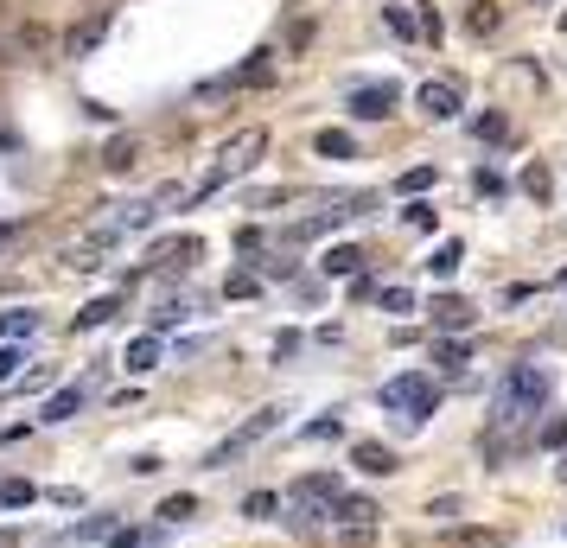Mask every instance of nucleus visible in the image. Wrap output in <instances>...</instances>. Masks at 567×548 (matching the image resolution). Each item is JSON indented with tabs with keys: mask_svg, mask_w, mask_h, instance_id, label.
<instances>
[{
	"mask_svg": "<svg viewBox=\"0 0 567 548\" xmlns=\"http://www.w3.org/2000/svg\"><path fill=\"white\" fill-rule=\"evenodd\" d=\"M561 32H567V13H561Z\"/></svg>",
	"mask_w": 567,
	"mask_h": 548,
	"instance_id": "58836bf2",
	"label": "nucleus"
},
{
	"mask_svg": "<svg viewBox=\"0 0 567 548\" xmlns=\"http://www.w3.org/2000/svg\"><path fill=\"white\" fill-rule=\"evenodd\" d=\"M115 306H122L115 294H109V300H90V306H83V313H77V332H96L102 319H115Z\"/></svg>",
	"mask_w": 567,
	"mask_h": 548,
	"instance_id": "a878e982",
	"label": "nucleus"
},
{
	"mask_svg": "<svg viewBox=\"0 0 567 548\" xmlns=\"http://www.w3.org/2000/svg\"><path fill=\"white\" fill-rule=\"evenodd\" d=\"M395 102H402L395 83H357V90H351V115H357V122H389Z\"/></svg>",
	"mask_w": 567,
	"mask_h": 548,
	"instance_id": "39448f33",
	"label": "nucleus"
},
{
	"mask_svg": "<svg viewBox=\"0 0 567 548\" xmlns=\"http://www.w3.org/2000/svg\"><path fill=\"white\" fill-rule=\"evenodd\" d=\"M102 39H109V7H96L90 20H77V26H71V39H64V58H90Z\"/></svg>",
	"mask_w": 567,
	"mask_h": 548,
	"instance_id": "0eeeda50",
	"label": "nucleus"
},
{
	"mask_svg": "<svg viewBox=\"0 0 567 548\" xmlns=\"http://www.w3.org/2000/svg\"><path fill=\"white\" fill-rule=\"evenodd\" d=\"M402 224H408V230H415V236H434V230H440V211H434V204H415V198H408V211H402Z\"/></svg>",
	"mask_w": 567,
	"mask_h": 548,
	"instance_id": "aec40b11",
	"label": "nucleus"
},
{
	"mask_svg": "<svg viewBox=\"0 0 567 548\" xmlns=\"http://www.w3.org/2000/svg\"><path fill=\"white\" fill-rule=\"evenodd\" d=\"M459 262H466V243H440V249H434V262H427V268H434L440 281H453V274H459Z\"/></svg>",
	"mask_w": 567,
	"mask_h": 548,
	"instance_id": "5701e85b",
	"label": "nucleus"
},
{
	"mask_svg": "<svg viewBox=\"0 0 567 548\" xmlns=\"http://www.w3.org/2000/svg\"><path fill=\"white\" fill-rule=\"evenodd\" d=\"M523 198H536V204L555 198V173H548L542 160H529V166H523Z\"/></svg>",
	"mask_w": 567,
	"mask_h": 548,
	"instance_id": "dca6fc26",
	"label": "nucleus"
},
{
	"mask_svg": "<svg viewBox=\"0 0 567 548\" xmlns=\"http://www.w3.org/2000/svg\"><path fill=\"white\" fill-rule=\"evenodd\" d=\"M415 109H421V115H434V122H453L466 102H459V90H453L446 77H427L421 90H415Z\"/></svg>",
	"mask_w": 567,
	"mask_h": 548,
	"instance_id": "423d86ee",
	"label": "nucleus"
},
{
	"mask_svg": "<svg viewBox=\"0 0 567 548\" xmlns=\"http://www.w3.org/2000/svg\"><path fill=\"white\" fill-rule=\"evenodd\" d=\"M262 153H268V134H262V128H249V134H236V141H230V147H223V153H217V166H211V179H204V185H198V198H211V192H223V185H230V179H243V173H249V166H255V160H262Z\"/></svg>",
	"mask_w": 567,
	"mask_h": 548,
	"instance_id": "7ed1b4c3",
	"label": "nucleus"
},
{
	"mask_svg": "<svg viewBox=\"0 0 567 548\" xmlns=\"http://www.w3.org/2000/svg\"><path fill=\"white\" fill-rule=\"evenodd\" d=\"M555 478H561V485H567V453H561V466H555Z\"/></svg>",
	"mask_w": 567,
	"mask_h": 548,
	"instance_id": "e433bc0d",
	"label": "nucleus"
},
{
	"mask_svg": "<svg viewBox=\"0 0 567 548\" xmlns=\"http://www.w3.org/2000/svg\"><path fill=\"white\" fill-rule=\"evenodd\" d=\"M109 523H115V517H83V523H71V529H58V536H51V548H77V542H96V536H109Z\"/></svg>",
	"mask_w": 567,
	"mask_h": 548,
	"instance_id": "9b49d317",
	"label": "nucleus"
},
{
	"mask_svg": "<svg viewBox=\"0 0 567 548\" xmlns=\"http://www.w3.org/2000/svg\"><path fill=\"white\" fill-rule=\"evenodd\" d=\"M351 459H357V466H364L370 478H389V472H402V466H395V453L383 447V440H351Z\"/></svg>",
	"mask_w": 567,
	"mask_h": 548,
	"instance_id": "6e6552de",
	"label": "nucleus"
},
{
	"mask_svg": "<svg viewBox=\"0 0 567 548\" xmlns=\"http://www.w3.org/2000/svg\"><path fill=\"white\" fill-rule=\"evenodd\" d=\"M376 306H383V313H415V294H408V287H376Z\"/></svg>",
	"mask_w": 567,
	"mask_h": 548,
	"instance_id": "c85d7f7f",
	"label": "nucleus"
},
{
	"mask_svg": "<svg viewBox=\"0 0 567 548\" xmlns=\"http://www.w3.org/2000/svg\"><path fill=\"white\" fill-rule=\"evenodd\" d=\"M32 498H39V485H32V478H0V504H7V510H26Z\"/></svg>",
	"mask_w": 567,
	"mask_h": 548,
	"instance_id": "6ab92c4d",
	"label": "nucleus"
},
{
	"mask_svg": "<svg viewBox=\"0 0 567 548\" xmlns=\"http://www.w3.org/2000/svg\"><path fill=\"white\" fill-rule=\"evenodd\" d=\"M0 249H7V230H0Z\"/></svg>",
	"mask_w": 567,
	"mask_h": 548,
	"instance_id": "4c0bfd02",
	"label": "nucleus"
},
{
	"mask_svg": "<svg viewBox=\"0 0 567 548\" xmlns=\"http://www.w3.org/2000/svg\"><path fill=\"white\" fill-rule=\"evenodd\" d=\"M122 364H128V370H141V376H147L153 364H160V332H141V338H134V345L122 351Z\"/></svg>",
	"mask_w": 567,
	"mask_h": 548,
	"instance_id": "4468645a",
	"label": "nucleus"
},
{
	"mask_svg": "<svg viewBox=\"0 0 567 548\" xmlns=\"http://www.w3.org/2000/svg\"><path fill=\"white\" fill-rule=\"evenodd\" d=\"M434 357H440V370H446V376H466V364H472V345H459V338H440V345H434Z\"/></svg>",
	"mask_w": 567,
	"mask_h": 548,
	"instance_id": "f3484780",
	"label": "nucleus"
},
{
	"mask_svg": "<svg viewBox=\"0 0 567 548\" xmlns=\"http://www.w3.org/2000/svg\"><path fill=\"white\" fill-rule=\"evenodd\" d=\"M313 147L325 153V160H357V141H351L345 128H319V134H313Z\"/></svg>",
	"mask_w": 567,
	"mask_h": 548,
	"instance_id": "2eb2a0df",
	"label": "nucleus"
},
{
	"mask_svg": "<svg viewBox=\"0 0 567 548\" xmlns=\"http://www.w3.org/2000/svg\"><path fill=\"white\" fill-rule=\"evenodd\" d=\"M192 517H198V498H192V491H173V498L160 504V523H192Z\"/></svg>",
	"mask_w": 567,
	"mask_h": 548,
	"instance_id": "4be33fe9",
	"label": "nucleus"
},
{
	"mask_svg": "<svg viewBox=\"0 0 567 548\" xmlns=\"http://www.w3.org/2000/svg\"><path fill=\"white\" fill-rule=\"evenodd\" d=\"M274 510H281V498H274V491H249V498H243V517H255V523H268Z\"/></svg>",
	"mask_w": 567,
	"mask_h": 548,
	"instance_id": "cd10ccee",
	"label": "nucleus"
},
{
	"mask_svg": "<svg viewBox=\"0 0 567 548\" xmlns=\"http://www.w3.org/2000/svg\"><path fill=\"white\" fill-rule=\"evenodd\" d=\"M51 383V370H26V376H13V389H45Z\"/></svg>",
	"mask_w": 567,
	"mask_h": 548,
	"instance_id": "f704fd0d",
	"label": "nucleus"
},
{
	"mask_svg": "<svg viewBox=\"0 0 567 548\" xmlns=\"http://www.w3.org/2000/svg\"><path fill=\"white\" fill-rule=\"evenodd\" d=\"M109 548H141V529H115V536H109Z\"/></svg>",
	"mask_w": 567,
	"mask_h": 548,
	"instance_id": "c9c22d12",
	"label": "nucleus"
},
{
	"mask_svg": "<svg viewBox=\"0 0 567 548\" xmlns=\"http://www.w3.org/2000/svg\"><path fill=\"white\" fill-rule=\"evenodd\" d=\"M548 396H555V370L548 364H517L504 376V389H497V427H523V421H536L542 408H548Z\"/></svg>",
	"mask_w": 567,
	"mask_h": 548,
	"instance_id": "f257e3e1",
	"label": "nucleus"
},
{
	"mask_svg": "<svg viewBox=\"0 0 567 548\" xmlns=\"http://www.w3.org/2000/svg\"><path fill=\"white\" fill-rule=\"evenodd\" d=\"M20 364H26L20 345H0V383H13V376H20Z\"/></svg>",
	"mask_w": 567,
	"mask_h": 548,
	"instance_id": "72a5a7b5",
	"label": "nucleus"
},
{
	"mask_svg": "<svg viewBox=\"0 0 567 548\" xmlns=\"http://www.w3.org/2000/svg\"><path fill=\"white\" fill-rule=\"evenodd\" d=\"M434 402H440V383H434V376L402 370V376H389V383H383V408H389L402 427H421L427 415H434Z\"/></svg>",
	"mask_w": 567,
	"mask_h": 548,
	"instance_id": "f03ea898",
	"label": "nucleus"
},
{
	"mask_svg": "<svg viewBox=\"0 0 567 548\" xmlns=\"http://www.w3.org/2000/svg\"><path fill=\"white\" fill-rule=\"evenodd\" d=\"M83 396H90V383H71V389H58V396L45 402V415H39V421H51V427H58V421H71L77 408H83Z\"/></svg>",
	"mask_w": 567,
	"mask_h": 548,
	"instance_id": "1a4fd4ad",
	"label": "nucleus"
},
{
	"mask_svg": "<svg viewBox=\"0 0 567 548\" xmlns=\"http://www.w3.org/2000/svg\"><path fill=\"white\" fill-rule=\"evenodd\" d=\"M542 447H567V415H555V421H542Z\"/></svg>",
	"mask_w": 567,
	"mask_h": 548,
	"instance_id": "473e14b6",
	"label": "nucleus"
},
{
	"mask_svg": "<svg viewBox=\"0 0 567 548\" xmlns=\"http://www.w3.org/2000/svg\"><path fill=\"white\" fill-rule=\"evenodd\" d=\"M472 32H478V39H491V32L497 26H504V7H497V0H478V7H472V20H466Z\"/></svg>",
	"mask_w": 567,
	"mask_h": 548,
	"instance_id": "412c9836",
	"label": "nucleus"
},
{
	"mask_svg": "<svg viewBox=\"0 0 567 548\" xmlns=\"http://www.w3.org/2000/svg\"><path fill=\"white\" fill-rule=\"evenodd\" d=\"M39 332V313L32 306H13V313H0V345H20V338Z\"/></svg>",
	"mask_w": 567,
	"mask_h": 548,
	"instance_id": "9d476101",
	"label": "nucleus"
},
{
	"mask_svg": "<svg viewBox=\"0 0 567 548\" xmlns=\"http://www.w3.org/2000/svg\"><path fill=\"white\" fill-rule=\"evenodd\" d=\"M434 319L446 325V332H459V325H472V306L466 300H434Z\"/></svg>",
	"mask_w": 567,
	"mask_h": 548,
	"instance_id": "393cba45",
	"label": "nucleus"
},
{
	"mask_svg": "<svg viewBox=\"0 0 567 548\" xmlns=\"http://www.w3.org/2000/svg\"><path fill=\"white\" fill-rule=\"evenodd\" d=\"M255 287H262V281H255V274H249V268H236V274H230V281H223V294H230V300H249V294H255Z\"/></svg>",
	"mask_w": 567,
	"mask_h": 548,
	"instance_id": "7c9ffc66",
	"label": "nucleus"
},
{
	"mask_svg": "<svg viewBox=\"0 0 567 548\" xmlns=\"http://www.w3.org/2000/svg\"><path fill=\"white\" fill-rule=\"evenodd\" d=\"M332 517L345 523V529H370L376 517H383V510H376L370 498H338V504H332Z\"/></svg>",
	"mask_w": 567,
	"mask_h": 548,
	"instance_id": "ddd939ff",
	"label": "nucleus"
},
{
	"mask_svg": "<svg viewBox=\"0 0 567 548\" xmlns=\"http://www.w3.org/2000/svg\"><path fill=\"white\" fill-rule=\"evenodd\" d=\"M287 498H306V504H338V478L332 472H313V478H300Z\"/></svg>",
	"mask_w": 567,
	"mask_h": 548,
	"instance_id": "f8f14e48",
	"label": "nucleus"
},
{
	"mask_svg": "<svg viewBox=\"0 0 567 548\" xmlns=\"http://www.w3.org/2000/svg\"><path fill=\"white\" fill-rule=\"evenodd\" d=\"M402 192L415 198V192H434V166H415V173H402Z\"/></svg>",
	"mask_w": 567,
	"mask_h": 548,
	"instance_id": "2f4dec72",
	"label": "nucleus"
},
{
	"mask_svg": "<svg viewBox=\"0 0 567 548\" xmlns=\"http://www.w3.org/2000/svg\"><path fill=\"white\" fill-rule=\"evenodd\" d=\"M357 268H364V255H357L351 243H338L332 255H325V274H357Z\"/></svg>",
	"mask_w": 567,
	"mask_h": 548,
	"instance_id": "bb28decb",
	"label": "nucleus"
},
{
	"mask_svg": "<svg viewBox=\"0 0 567 548\" xmlns=\"http://www.w3.org/2000/svg\"><path fill=\"white\" fill-rule=\"evenodd\" d=\"M281 415H287V408H255V415H249L243 427H230V434L217 440V447H211V459H204V466H236V459H243L249 447H262V440L274 434V427H281Z\"/></svg>",
	"mask_w": 567,
	"mask_h": 548,
	"instance_id": "20e7f679",
	"label": "nucleus"
},
{
	"mask_svg": "<svg viewBox=\"0 0 567 548\" xmlns=\"http://www.w3.org/2000/svg\"><path fill=\"white\" fill-rule=\"evenodd\" d=\"M383 20H389V32H395V39H415V32H421V20H415L408 7H383Z\"/></svg>",
	"mask_w": 567,
	"mask_h": 548,
	"instance_id": "c756f323",
	"label": "nucleus"
},
{
	"mask_svg": "<svg viewBox=\"0 0 567 548\" xmlns=\"http://www.w3.org/2000/svg\"><path fill=\"white\" fill-rule=\"evenodd\" d=\"M472 134H478V141H510V115L504 109H485V115H478V122H472Z\"/></svg>",
	"mask_w": 567,
	"mask_h": 548,
	"instance_id": "a211bd4d",
	"label": "nucleus"
},
{
	"mask_svg": "<svg viewBox=\"0 0 567 548\" xmlns=\"http://www.w3.org/2000/svg\"><path fill=\"white\" fill-rule=\"evenodd\" d=\"M134 153H141V147H134V134H122V141H109L102 166H109V173H128V166H134Z\"/></svg>",
	"mask_w": 567,
	"mask_h": 548,
	"instance_id": "b1692460",
	"label": "nucleus"
}]
</instances>
